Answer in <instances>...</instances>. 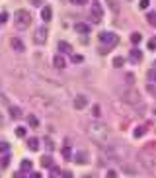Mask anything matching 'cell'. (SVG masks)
I'll return each instance as SVG.
<instances>
[{
	"mask_svg": "<svg viewBox=\"0 0 156 178\" xmlns=\"http://www.w3.org/2000/svg\"><path fill=\"white\" fill-rule=\"evenodd\" d=\"M86 133H88V137H90L96 145H100V147H109L111 133H109V129H107L106 123H102V121H92V123L86 127Z\"/></svg>",
	"mask_w": 156,
	"mask_h": 178,
	"instance_id": "cell-1",
	"label": "cell"
},
{
	"mask_svg": "<svg viewBox=\"0 0 156 178\" xmlns=\"http://www.w3.org/2000/svg\"><path fill=\"white\" fill-rule=\"evenodd\" d=\"M140 162H143V168H144V170L156 174V153L140 151Z\"/></svg>",
	"mask_w": 156,
	"mask_h": 178,
	"instance_id": "cell-2",
	"label": "cell"
},
{
	"mask_svg": "<svg viewBox=\"0 0 156 178\" xmlns=\"http://www.w3.org/2000/svg\"><path fill=\"white\" fill-rule=\"evenodd\" d=\"M31 24V14L27 10H18L16 12V27H29Z\"/></svg>",
	"mask_w": 156,
	"mask_h": 178,
	"instance_id": "cell-3",
	"label": "cell"
},
{
	"mask_svg": "<svg viewBox=\"0 0 156 178\" xmlns=\"http://www.w3.org/2000/svg\"><path fill=\"white\" fill-rule=\"evenodd\" d=\"M121 98H123V102H127V104H139L140 102V94H139L137 88H127V90H123Z\"/></svg>",
	"mask_w": 156,
	"mask_h": 178,
	"instance_id": "cell-4",
	"label": "cell"
},
{
	"mask_svg": "<svg viewBox=\"0 0 156 178\" xmlns=\"http://www.w3.org/2000/svg\"><path fill=\"white\" fill-rule=\"evenodd\" d=\"M47 35H49L47 27H43V26L37 27L35 32H33V35H31V37H33V43H37V45H43V43L47 41Z\"/></svg>",
	"mask_w": 156,
	"mask_h": 178,
	"instance_id": "cell-5",
	"label": "cell"
},
{
	"mask_svg": "<svg viewBox=\"0 0 156 178\" xmlns=\"http://www.w3.org/2000/svg\"><path fill=\"white\" fill-rule=\"evenodd\" d=\"M100 41H102V43H106V45H111V47H115L117 43H119V37H117L115 33H109V32H102V33H100Z\"/></svg>",
	"mask_w": 156,
	"mask_h": 178,
	"instance_id": "cell-6",
	"label": "cell"
},
{
	"mask_svg": "<svg viewBox=\"0 0 156 178\" xmlns=\"http://www.w3.org/2000/svg\"><path fill=\"white\" fill-rule=\"evenodd\" d=\"M31 104L37 108H41V110H45V112H49V108H51V102L45 100V98H41V96H35V98H31Z\"/></svg>",
	"mask_w": 156,
	"mask_h": 178,
	"instance_id": "cell-7",
	"label": "cell"
},
{
	"mask_svg": "<svg viewBox=\"0 0 156 178\" xmlns=\"http://www.w3.org/2000/svg\"><path fill=\"white\" fill-rule=\"evenodd\" d=\"M72 106H74V110H84L88 106V98H86V96H82V94H78L76 98H74Z\"/></svg>",
	"mask_w": 156,
	"mask_h": 178,
	"instance_id": "cell-8",
	"label": "cell"
},
{
	"mask_svg": "<svg viewBox=\"0 0 156 178\" xmlns=\"http://www.w3.org/2000/svg\"><path fill=\"white\" fill-rule=\"evenodd\" d=\"M74 162H76V165H88V162H90L88 153L86 151H76V155H74Z\"/></svg>",
	"mask_w": 156,
	"mask_h": 178,
	"instance_id": "cell-9",
	"label": "cell"
},
{
	"mask_svg": "<svg viewBox=\"0 0 156 178\" xmlns=\"http://www.w3.org/2000/svg\"><path fill=\"white\" fill-rule=\"evenodd\" d=\"M10 45H12V49H14V51H18V53H24V51H26L24 41L18 39V37H10Z\"/></svg>",
	"mask_w": 156,
	"mask_h": 178,
	"instance_id": "cell-10",
	"label": "cell"
},
{
	"mask_svg": "<svg viewBox=\"0 0 156 178\" xmlns=\"http://www.w3.org/2000/svg\"><path fill=\"white\" fill-rule=\"evenodd\" d=\"M64 65H66V61H64L63 55H55L53 57V67L55 69H64Z\"/></svg>",
	"mask_w": 156,
	"mask_h": 178,
	"instance_id": "cell-11",
	"label": "cell"
},
{
	"mask_svg": "<svg viewBox=\"0 0 156 178\" xmlns=\"http://www.w3.org/2000/svg\"><path fill=\"white\" fill-rule=\"evenodd\" d=\"M92 14H94V20L100 22V18H102V6H100V2L92 4Z\"/></svg>",
	"mask_w": 156,
	"mask_h": 178,
	"instance_id": "cell-12",
	"label": "cell"
},
{
	"mask_svg": "<svg viewBox=\"0 0 156 178\" xmlns=\"http://www.w3.org/2000/svg\"><path fill=\"white\" fill-rule=\"evenodd\" d=\"M41 18L45 22H49L51 18H53V10H51V6H43V8H41Z\"/></svg>",
	"mask_w": 156,
	"mask_h": 178,
	"instance_id": "cell-13",
	"label": "cell"
},
{
	"mask_svg": "<svg viewBox=\"0 0 156 178\" xmlns=\"http://www.w3.org/2000/svg\"><path fill=\"white\" fill-rule=\"evenodd\" d=\"M57 49H59V53H72V47H70L66 41H59Z\"/></svg>",
	"mask_w": 156,
	"mask_h": 178,
	"instance_id": "cell-14",
	"label": "cell"
},
{
	"mask_svg": "<svg viewBox=\"0 0 156 178\" xmlns=\"http://www.w3.org/2000/svg\"><path fill=\"white\" fill-rule=\"evenodd\" d=\"M129 57H131V59H133V61H135V63H140V61H143V53H140L139 49H131Z\"/></svg>",
	"mask_w": 156,
	"mask_h": 178,
	"instance_id": "cell-15",
	"label": "cell"
},
{
	"mask_svg": "<svg viewBox=\"0 0 156 178\" xmlns=\"http://www.w3.org/2000/svg\"><path fill=\"white\" fill-rule=\"evenodd\" d=\"M74 29H76L78 33H82V35L90 33V26H88V24H76V26H74Z\"/></svg>",
	"mask_w": 156,
	"mask_h": 178,
	"instance_id": "cell-16",
	"label": "cell"
},
{
	"mask_svg": "<svg viewBox=\"0 0 156 178\" xmlns=\"http://www.w3.org/2000/svg\"><path fill=\"white\" fill-rule=\"evenodd\" d=\"M21 116H24V114H21V110H20V108H16V106H12V108H10V117H14V120H20Z\"/></svg>",
	"mask_w": 156,
	"mask_h": 178,
	"instance_id": "cell-17",
	"label": "cell"
},
{
	"mask_svg": "<svg viewBox=\"0 0 156 178\" xmlns=\"http://www.w3.org/2000/svg\"><path fill=\"white\" fill-rule=\"evenodd\" d=\"M27 147H29L31 151H37V149H39V139H35V137L27 139Z\"/></svg>",
	"mask_w": 156,
	"mask_h": 178,
	"instance_id": "cell-18",
	"label": "cell"
},
{
	"mask_svg": "<svg viewBox=\"0 0 156 178\" xmlns=\"http://www.w3.org/2000/svg\"><path fill=\"white\" fill-rule=\"evenodd\" d=\"M26 120H27V125H29V127H39V120H37L33 114H31V116H27Z\"/></svg>",
	"mask_w": 156,
	"mask_h": 178,
	"instance_id": "cell-19",
	"label": "cell"
},
{
	"mask_svg": "<svg viewBox=\"0 0 156 178\" xmlns=\"http://www.w3.org/2000/svg\"><path fill=\"white\" fill-rule=\"evenodd\" d=\"M144 133H146V127H144V125H139V127H135V131H133V135H135L137 139H140V137L144 135Z\"/></svg>",
	"mask_w": 156,
	"mask_h": 178,
	"instance_id": "cell-20",
	"label": "cell"
},
{
	"mask_svg": "<svg viewBox=\"0 0 156 178\" xmlns=\"http://www.w3.org/2000/svg\"><path fill=\"white\" fill-rule=\"evenodd\" d=\"M33 168V165H31V161H21V170H24V172H29V170Z\"/></svg>",
	"mask_w": 156,
	"mask_h": 178,
	"instance_id": "cell-21",
	"label": "cell"
},
{
	"mask_svg": "<svg viewBox=\"0 0 156 178\" xmlns=\"http://www.w3.org/2000/svg\"><path fill=\"white\" fill-rule=\"evenodd\" d=\"M63 157H64L66 161H69V159H72V157H70V147H69V141H66V143H64V147H63Z\"/></svg>",
	"mask_w": 156,
	"mask_h": 178,
	"instance_id": "cell-22",
	"label": "cell"
},
{
	"mask_svg": "<svg viewBox=\"0 0 156 178\" xmlns=\"http://www.w3.org/2000/svg\"><path fill=\"white\" fill-rule=\"evenodd\" d=\"M146 20H148V24H150V26H156V12H148Z\"/></svg>",
	"mask_w": 156,
	"mask_h": 178,
	"instance_id": "cell-23",
	"label": "cell"
},
{
	"mask_svg": "<svg viewBox=\"0 0 156 178\" xmlns=\"http://www.w3.org/2000/svg\"><path fill=\"white\" fill-rule=\"evenodd\" d=\"M107 6H109L111 10H113V14H117V12H119V4H117L115 0H107Z\"/></svg>",
	"mask_w": 156,
	"mask_h": 178,
	"instance_id": "cell-24",
	"label": "cell"
},
{
	"mask_svg": "<svg viewBox=\"0 0 156 178\" xmlns=\"http://www.w3.org/2000/svg\"><path fill=\"white\" fill-rule=\"evenodd\" d=\"M123 63H125V59H123V57H115V59H113V67H115V69H121Z\"/></svg>",
	"mask_w": 156,
	"mask_h": 178,
	"instance_id": "cell-25",
	"label": "cell"
},
{
	"mask_svg": "<svg viewBox=\"0 0 156 178\" xmlns=\"http://www.w3.org/2000/svg\"><path fill=\"white\" fill-rule=\"evenodd\" d=\"M8 162H10V157H8V155L0 157V166H2V168H6V166H8Z\"/></svg>",
	"mask_w": 156,
	"mask_h": 178,
	"instance_id": "cell-26",
	"label": "cell"
},
{
	"mask_svg": "<svg viewBox=\"0 0 156 178\" xmlns=\"http://www.w3.org/2000/svg\"><path fill=\"white\" fill-rule=\"evenodd\" d=\"M84 61V57L82 55H78V53H72V63H76V65H80Z\"/></svg>",
	"mask_w": 156,
	"mask_h": 178,
	"instance_id": "cell-27",
	"label": "cell"
},
{
	"mask_svg": "<svg viewBox=\"0 0 156 178\" xmlns=\"http://www.w3.org/2000/svg\"><path fill=\"white\" fill-rule=\"evenodd\" d=\"M41 165H43V166H51V165H53V159H51L49 155H47V157H43V159H41Z\"/></svg>",
	"mask_w": 156,
	"mask_h": 178,
	"instance_id": "cell-28",
	"label": "cell"
},
{
	"mask_svg": "<svg viewBox=\"0 0 156 178\" xmlns=\"http://www.w3.org/2000/svg\"><path fill=\"white\" fill-rule=\"evenodd\" d=\"M146 77L150 78V82H156V69H150V71L146 72Z\"/></svg>",
	"mask_w": 156,
	"mask_h": 178,
	"instance_id": "cell-29",
	"label": "cell"
},
{
	"mask_svg": "<svg viewBox=\"0 0 156 178\" xmlns=\"http://www.w3.org/2000/svg\"><path fill=\"white\" fill-rule=\"evenodd\" d=\"M148 49H150V51H156V37H150V39H148Z\"/></svg>",
	"mask_w": 156,
	"mask_h": 178,
	"instance_id": "cell-30",
	"label": "cell"
},
{
	"mask_svg": "<svg viewBox=\"0 0 156 178\" xmlns=\"http://www.w3.org/2000/svg\"><path fill=\"white\" fill-rule=\"evenodd\" d=\"M148 4H150V0H140V2H139V8H140V10H146Z\"/></svg>",
	"mask_w": 156,
	"mask_h": 178,
	"instance_id": "cell-31",
	"label": "cell"
},
{
	"mask_svg": "<svg viewBox=\"0 0 156 178\" xmlns=\"http://www.w3.org/2000/svg\"><path fill=\"white\" fill-rule=\"evenodd\" d=\"M140 39H143V35H140V33H133V35H131V41H133V43H139Z\"/></svg>",
	"mask_w": 156,
	"mask_h": 178,
	"instance_id": "cell-32",
	"label": "cell"
},
{
	"mask_svg": "<svg viewBox=\"0 0 156 178\" xmlns=\"http://www.w3.org/2000/svg\"><path fill=\"white\" fill-rule=\"evenodd\" d=\"M45 147H47V151H53V149H55V145H53V141H51L49 137L45 139Z\"/></svg>",
	"mask_w": 156,
	"mask_h": 178,
	"instance_id": "cell-33",
	"label": "cell"
},
{
	"mask_svg": "<svg viewBox=\"0 0 156 178\" xmlns=\"http://www.w3.org/2000/svg\"><path fill=\"white\" fill-rule=\"evenodd\" d=\"M100 114H102L100 106H94V108H92V116H94V117H100Z\"/></svg>",
	"mask_w": 156,
	"mask_h": 178,
	"instance_id": "cell-34",
	"label": "cell"
},
{
	"mask_svg": "<svg viewBox=\"0 0 156 178\" xmlns=\"http://www.w3.org/2000/svg\"><path fill=\"white\" fill-rule=\"evenodd\" d=\"M8 22V14L6 12H0V24H6Z\"/></svg>",
	"mask_w": 156,
	"mask_h": 178,
	"instance_id": "cell-35",
	"label": "cell"
},
{
	"mask_svg": "<svg viewBox=\"0 0 156 178\" xmlns=\"http://www.w3.org/2000/svg\"><path fill=\"white\" fill-rule=\"evenodd\" d=\"M16 135L18 137H26V129L24 127H16Z\"/></svg>",
	"mask_w": 156,
	"mask_h": 178,
	"instance_id": "cell-36",
	"label": "cell"
},
{
	"mask_svg": "<svg viewBox=\"0 0 156 178\" xmlns=\"http://www.w3.org/2000/svg\"><path fill=\"white\" fill-rule=\"evenodd\" d=\"M146 92H150L152 96H156V86H154V84H148V86H146Z\"/></svg>",
	"mask_w": 156,
	"mask_h": 178,
	"instance_id": "cell-37",
	"label": "cell"
},
{
	"mask_svg": "<svg viewBox=\"0 0 156 178\" xmlns=\"http://www.w3.org/2000/svg\"><path fill=\"white\" fill-rule=\"evenodd\" d=\"M123 168L127 170V174H137V172H135V168H133V166H129V165H123Z\"/></svg>",
	"mask_w": 156,
	"mask_h": 178,
	"instance_id": "cell-38",
	"label": "cell"
},
{
	"mask_svg": "<svg viewBox=\"0 0 156 178\" xmlns=\"http://www.w3.org/2000/svg\"><path fill=\"white\" fill-rule=\"evenodd\" d=\"M2 151H8V143H4V141H0V153Z\"/></svg>",
	"mask_w": 156,
	"mask_h": 178,
	"instance_id": "cell-39",
	"label": "cell"
},
{
	"mask_svg": "<svg viewBox=\"0 0 156 178\" xmlns=\"http://www.w3.org/2000/svg\"><path fill=\"white\" fill-rule=\"evenodd\" d=\"M63 178H74V174L70 172V170H64V172H63Z\"/></svg>",
	"mask_w": 156,
	"mask_h": 178,
	"instance_id": "cell-40",
	"label": "cell"
},
{
	"mask_svg": "<svg viewBox=\"0 0 156 178\" xmlns=\"http://www.w3.org/2000/svg\"><path fill=\"white\" fill-rule=\"evenodd\" d=\"M33 6H43V0H29Z\"/></svg>",
	"mask_w": 156,
	"mask_h": 178,
	"instance_id": "cell-41",
	"label": "cell"
},
{
	"mask_svg": "<svg viewBox=\"0 0 156 178\" xmlns=\"http://www.w3.org/2000/svg\"><path fill=\"white\" fill-rule=\"evenodd\" d=\"M125 80H127V82L131 84V82H133V80H135V77H133V75H131V72H129V75H127V77H125Z\"/></svg>",
	"mask_w": 156,
	"mask_h": 178,
	"instance_id": "cell-42",
	"label": "cell"
},
{
	"mask_svg": "<svg viewBox=\"0 0 156 178\" xmlns=\"http://www.w3.org/2000/svg\"><path fill=\"white\" fill-rule=\"evenodd\" d=\"M106 178H117V174H115V170H109V172H107V176Z\"/></svg>",
	"mask_w": 156,
	"mask_h": 178,
	"instance_id": "cell-43",
	"label": "cell"
},
{
	"mask_svg": "<svg viewBox=\"0 0 156 178\" xmlns=\"http://www.w3.org/2000/svg\"><path fill=\"white\" fill-rule=\"evenodd\" d=\"M88 2V0H74V4H80V6H84Z\"/></svg>",
	"mask_w": 156,
	"mask_h": 178,
	"instance_id": "cell-44",
	"label": "cell"
},
{
	"mask_svg": "<svg viewBox=\"0 0 156 178\" xmlns=\"http://www.w3.org/2000/svg\"><path fill=\"white\" fill-rule=\"evenodd\" d=\"M31 178H41V174H39V172H33V174H31Z\"/></svg>",
	"mask_w": 156,
	"mask_h": 178,
	"instance_id": "cell-45",
	"label": "cell"
},
{
	"mask_svg": "<svg viewBox=\"0 0 156 178\" xmlns=\"http://www.w3.org/2000/svg\"><path fill=\"white\" fill-rule=\"evenodd\" d=\"M14 178H21V174H14Z\"/></svg>",
	"mask_w": 156,
	"mask_h": 178,
	"instance_id": "cell-46",
	"label": "cell"
},
{
	"mask_svg": "<svg viewBox=\"0 0 156 178\" xmlns=\"http://www.w3.org/2000/svg\"><path fill=\"white\" fill-rule=\"evenodd\" d=\"M69 2H74V0H69Z\"/></svg>",
	"mask_w": 156,
	"mask_h": 178,
	"instance_id": "cell-47",
	"label": "cell"
},
{
	"mask_svg": "<svg viewBox=\"0 0 156 178\" xmlns=\"http://www.w3.org/2000/svg\"><path fill=\"white\" fill-rule=\"evenodd\" d=\"M86 178H90V176H86Z\"/></svg>",
	"mask_w": 156,
	"mask_h": 178,
	"instance_id": "cell-48",
	"label": "cell"
},
{
	"mask_svg": "<svg viewBox=\"0 0 156 178\" xmlns=\"http://www.w3.org/2000/svg\"><path fill=\"white\" fill-rule=\"evenodd\" d=\"M154 63H156V61H154Z\"/></svg>",
	"mask_w": 156,
	"mask_h": 178,
	"instance_id": "cell-49",
	"label": "cell"
}]
</instances>
